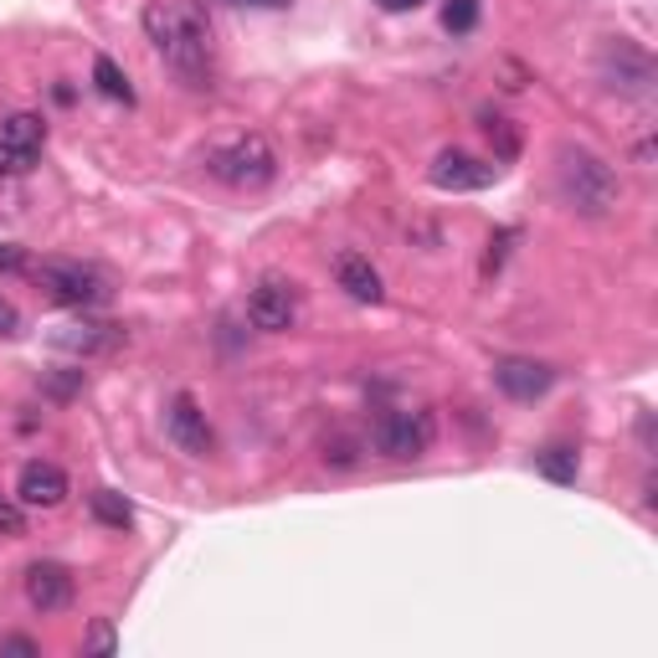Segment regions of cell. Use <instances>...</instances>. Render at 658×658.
Instances as JSON below:
<instances>
[{"mask_svg": "<svg viewBox=\"0 0 658 658\" xmlns=\"http://www.w3.org/2000/svg\"><path fill=\"white\" fill-rule=\"evenodd\" d=\"M556 181H561V196H566L581 217H608V211H617L623 186H617V170H612L602 154L581 150V145H561Z\"/></svg>", "mask_w": 658, "mask_h": 658, "instance_id": "obj_2", "label": "cell"}, {"mask_svg": "<svg viewBox=\"0 0 658 658\" xmlns=\"http://www.w3.org/2000/svg\"><path fill=\"white\" fill-rule=\"evenodd\" d=\"M165 427H170V442H175L181 453H191V458L211 453V423H206V412L196 406V396H186V391H181V396L170 402Z\"/></svg>", "mask_w": 658, "mask_h": 658, "instance_id": "obj_8", "label": "cell"}, {"mask_svg": "<svg viewBox=\"0 0 658 658\" xmlns=\"http://www.w3.org/2000/svg\"><path fill=\"white\" fill-rule=\"evenodd\" d=\"M0 139H11L16 150H42V139H47V124L36 114H11L5 124H0Z\"/></svg>", "mask_w": 658, "mask_h": 658, "instance_id": "obj_16", "label": "cell"}, {"mask_svg": "<svg viewBox=\"0 0 658 658\" xmlns=\"http://www.w3.org/2000/svg\"><path fill=\"white\" fill-rule=\"evenodd\" d=\"M16 499L32 509H57L62 499H68V473L57 469V463H26L21 469V484H16Z\"/></svg>", "mask_w": 658, "mask_h": 658, "instance_id": "obj_12", "label": "cell"}, {"mask_svg": "<svg viewBox=\"0 0 658 658\" xmlns=\"http://www.w3.org/2000/svg\"><path fill=\"white\" fill-rule=\"evenodd\" d=\"M36 154L32 150H16L11 139H0V181H16V175H32Z\"/></svg>", "mask_w": 658, "mask_h": 658, "instance_id": "obj_21", "label": "cell"}, {"mask_svg": "<svg viewBox=\"0 0 658 658\" xmlns=\"http://www.w3.org/2000/svg\"><path fill=\"white\" fill-rule=\"evenodd\" d=\"M145 32L160 47V57L170 62V72L186 88H206L211 83V32L196 5H181V0H154L145 11Z\"/></svg>", "mask_w": 658, "mask_h": 658, "instance_id": "obj_1", "label": "cell"}, {"mask_svg": "<svg viewBox=\"0 0 658 658\" xmlns=\"http://www.w3.org/2000/svg\"><path fill=\"white\" fill-rule=\"evenodd\" d=\"M494 381H499V391H505V396H515V402H535V396H545V391L556 386V371H551V366H541V360L509 355V360H499V366H494Z\"/></svg>", "mask_w": 658, "mask_h": 658, "instance_id": "obj_10", "label": "cell"}, {"mask_svg": "<svg viewBox=\"0 0 658 658\" xmlns=\"http://www.w3.org/2000/svg\"><path fill=\"white\" fill-rule=\"evenodd\" d=\"M0 535H26V515H21L16 499L0 494Z\"/></svg>", "mask_w": 658, "mask_h": 658, "instance_id": "obj_22", "label": "cell"}, {"mask_svg": "<svg viewBox=\"0 0 658 658\" xmlns=\"http://www.w3.org/2000/svg\"><path fill=\"white\" fill-rule=\"evenodd\" d=\"M5 654H21V658H32V654H42L32 638H5Z\"/></svg>", "mask_w": 658, "mask_h": 658, "instance_id": "obj_29", "label": "cell"}, {"mask_svg": "<svg viewBox=\"0 0 658 658\" xmlns=\"http://www.w3.org/2000/svg\"><path fill=\"white\" fill-rule=\"evenodd\" d=\"M505 78H509V93H520V88H524V68H515V62H505Z\"/></svg>", "mask_w": 658, "mask_h": 658, "instance_id": "obj_31", "label": "cell"}, {"mask_svg": "<svg viewBox=\"0 0 658 658\" xmlns=\"http://www.w3.org/2000/svg\"><path fill=\"white\" fill-rule=\"evenodd\" d=\"M324 463H335V469H350V463H355V442L335 438L330 448H324Z\"/></svg>", "mask_w": 658, "mask_h": 658, "instance_id": "obj_25", "label": "cell"}, {"mask_svg": "<svg viewBox=\"0 0 658 658\" xmlns=\"http://www.w3.org/2000/svg\"><path fill=\"white\" fill-rule=\"evenodd\" d=\"M16 268H26V253L16 242H0V273H16Z\"/></svg>", "mask_w": 658, "mask_h": 658, "instance_id": "obj_26", "label": "cell"}, {"mask_svg": "<svg viewBox=\"0 0 658 658\" xmlns=\"http://www.w3.org/2000/svg\"><path fill=\"white\" fill-rule=\"evenodd\" d=\"M36 284L68 309H99L103 299H108V278H103L99 268H88V263H68V257L42 263V268H36Z\"/></svg>", "mask_w": 658, "mask_h": 658, "instance_id": "obj_5", "label": "cell"}, {"mask_svg": "<svg viewBox=\"0 0 658 658\" xmlns=\"http://www.w3.org/2000/svg\"><path fill=\"white\" fill-rule=\"evenodd\" d=\"M247 320H253V330H263V335H284L288 324L299 320V293H293V284L263 278V284L253 288V299H247Z\"/></svg>", "mask_w": 658, "mask_h": 658, "instance_id": "obj_6", "label": "cell"}, {"mask_svg": "<svg viewBox=\"0 0 658 658\" xmlns=\"http://www.w3.org/2000/svg\"><path fill=\"white\" fill-rule=\"evenodd\" d=\"M83 386V371H68V376H51V396H72Z\"/></svg>", "mask_w": 658, "mask_h": 658, "instance_id": "obj_27", "label": "cell"}, {"mask_svg": "<svg viewBox=\"0 0 658 658\" xmlns=\"http://www.w3.org/2000/svg\"><path fill=\"white\" fill-rule=\"evenodd\" d=\"M438 438V423H432V412H381L371 427V442L381 458H396V463H412V458H423Z\"/></svg>", "mask_w": 658, "mask_h": 658, "instance_id": "obj_4", "label": "cell"}, {"mask_svg": "<svg viewBox=\"0 0 658 658\" xmlns=\"http://www.w3.org/2000/svg\"><path fill=\"white\" fill-rule=\"evenodd\" d=\"M206 170L236 191H263L273 175H278V154H273V145L263 135H242V139H232L227 150L206 154Z\"/></svg>", "mask_w": 658, "mask_h": 658, "instance_id": "obj_3", "label": "cell"}, {"mask_svg": "<svg viewBox=\"0 0 658 658\" xmlns=\"http://www.w3.org/2000/svg\"><path fill=\"white\" fill-rule=\"evenodd\" d=\"M16 324H21V314L5 299H0V335H16Z\"/></svg>", "mask_w": 658, "mask_h": 658, "instance_id": "obj_28", "label": "cell"}, {"mask_svg": "<svg viewBox=\"0 0 658 658\" xmlns=\"http://www.w3.org/2000/svg\"><path fill=\"white\" fill-rule=\"evenodd\" d=\"M93 83H99L103 99H114V103H135V88H129V78H124V68H118L114 57H93Z\"/></svg>", "mask_w": 658, "mask_h": 658, "instance_id": "obj_15", "label": "cell"}, {"mask_svg": "<svg viewBox=\"0 0 658 658\" xmlns=\"http://www.w3.org/2000/svg\"><path fill=\"white\" fill-rule=\"evenodd\" d=\"M509 242H515V232H494L489 236V253H484V278H494V273H499V263H505V253H509Z\"/></svg>", "mask_w": 658, "mask_h": 658, "instance_id": "obj_23", "label": "cell"}, {"mask_svg": "<svg viewBox=\"0 0 658 658\" xmlns=\"http://www.w3.org/2000/svg\"><path fill=\"white\" fill-rule=\"evenodd\" d=\"M227 5H257V11H284L288 0H227Z\"/></svg>", "mask_w": 658, "mask_h": 658, "instance_id": "obj_30", "label": "cell"}, {"mask_svg": "<svg viewBox=\"0 0 658 658\" xmlns=\"http://www.w3.org/2000/svg\"><path fill=\"white\" fill-rule=\"evenodd\" d=\"M51 345L68 355H114L118 345H124V324H108V320H78V324H62L57 335H51Z\"/></svg>", "mask_w": 658, "mask_h": 658, "instance_id": "obj_11", "label": "cell"}, {"mask_svg": "<svg viewBox=\"0 0 658 658\" xmlns=\"http://www.w3.org/2000/svg\"><path fill=\"white\" fill-rule=\"evenodd\" d=\"M442 26L453 36L473 32V26H478V0H448V5H442Z\"/></svg>", "mask_w": 658, "mask_h": 658, "instance_id": "obj_20", "label": "cell"}, {"mask_svg": "<svg viewBox=\"0 0 658 658\" xmlns=\"http://www.w3.org/2000/svg\"><path fill=\"white\" fill-rule=\"evenodd\" d=\"M335 284L350 293L355 304H381V273L371 268V257H360V253H339L335 257Z\"/></svg>", "mask_w": 658, "mask_h": 658, "instance_id": "obj_14", "label": "cell"}, {"mask_svg": "<svg viewBox=\"0 0 658 658\" xmlns=\"http://www.w3.org/2000/svg\"><path fill=\"white\" fill-rule=\"evenodd\" d=\"M427 175H432L438 191H484V186H494L499 165H484V160H473V154H463V150H442Z\"/></svg>", "mask_w": 658, "mask_h": 658, "instance_id": "obj_7", "label": "cell"}, {"mask_svg": "<svg viewBox=\"0 0 658 658\" xmlns=\"http://www.w3.org/2000/svg\"><path fill=\"white\" fill-rule=\"evenodd\" d=\"M478 118H484V135H489L494 154H499V160H515V154H520V129H515V118H499V114H489V108Z\"/></svg>", "mask_w": 658, "mask_h": 658, "instance_id": "obj_17", "label": "cell"}, {"mask_svg": "<svg viewBox=\"0 0 658 658\" xmlns=\"http://www.w3.org/2000/svg\"><path fill=\"white\" fill-rule=\"evenodd\" d=\"M576 469H581V458H576V448H566V442H556V448L541 453V473L551 484H576Z\"/></svg>", "mask_w": 658, "mask_h": 658, "instance_id": "obj_18", "label": "cell"}, {"mask_svg": "<svg viewBox=\"0 0 658 658\" xmlns=\"http://www.w3.org/2000/svg\"><path fill=\"white\" fill-rule=\"evenodd\" d=\"M88 505H93V515H99L103 524H114V530L135 524V509H129V499H124V494H114V489H99Z\"/></svg>", "mask_w": 658, "mask_h": 658, "instance_id": "obj_19", "label": "cell"}, {"mask_svg": "<svg viewBox=\"0 0 658 658\" xmlns=\"http://www.w3.org/2000/svg\"><path fill=\"white\" fill-rule=\"evenodd\" d=\"M114 623H103V617H99V623H93V633H88V648H93V654H114Z\"/></svg>", "mask_w": 658, "mask_h": 658, "instance_id": "obj_24", "label": "cell"}, {"mask_svg": "<svg viewBox=\"0 0 658 658\" xmlns=\"http://www.w3.org/2000/svg\"><path fill=\"white\" fill-rule=\"evenodd\" d=\"M26 597L42 612H62L72 602V572L57 561H36V566H26Z\"/></svg>", "mask_w": 658, "mask_h": 658, "instance_id": "obj_13", "label": "cell"}, {"mask_svg": "<svg viewBox=\"0 0 658 658\" xmlns=\"http://www.w3.org/2000/svg\"><path fill=\"white\" fill-rule=\"evenodd\" d=\"M602 68H608L612 88H617V93H633V99H643L648 83H654V62H648V51L633 47V42H612V47L602 51Z\"/></svg>", "mask_w": 658, "mask_h": 658, "instance_id": "obj_9", "label": "cell"}, {"mask_svg": "<svg viewBox=\"0 0 658 658\" xmlns=\"http://www.w3.org/2000/svg\"><path fill=\"white\" fill-rule=\"evenodd\" d=\"M376 5H381V11H417L423 0H376Z\"/></svg>", "mask_w": 658, "mask_h": 658, "instance_id": "obj_32", "label": "cell"}]
</instances>
